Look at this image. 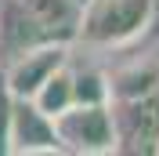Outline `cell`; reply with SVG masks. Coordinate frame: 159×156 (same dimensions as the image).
I'll return each instance as SVG.
<instances>
[{
	"instance_id": "obj_10",
	"label": "cell",
	"mask_w": 159,
	"mask_h": 156,
	"mask_svg": "<svg viewBox=\"0 0 159 156\" xmlns=\"http://www.w3.org/2000/svg\"><path fill=\"white\" fill-rule=\"evenodd\" d=\"M11 105H15V95H11L7 80H4V69H0V156L7 153V127H11Z\"/></svg>"
},
{
	"instance_id": "obj_5",
	"label": "cell",
	"mask_w": 159,
	"mask_h": 156,
	"mask_svg": "<svg viewBox=\"0 0 159 156\" xmlns=\"http://www.w3.org/2000/svg\"><path fill=\"white\" fill-rule=\"evenodd\" d=\"M54 124L47 113H40L29 98H15L11 105V127H7V153H58Z\"/></svg>"
},
{
	"instance_id": "obj_6",
	"label": "cell",
	"mask_w": 159,
	"mask_h": 156,
	"mask_svg": "<svg viewBox=\"0 0 159 156\" xmlns=\"http://www.w3.org/2000/svg\"><path fill=\"white\" fill-rule=\"evenodd\" d=\"M22 11L54 40H72L80 29V0H18Z\"/></svg>"
},
{
	"instance_id": "obj_1",
	"label": "cell",
	"mask_w": 159,
	"mask_h": 156,
	"mask_svg": "<svg viewBox=\"0 0 159 156\" xmlns=\"http://www.w3.org/2000/svg\"><path fill=\"white\" fill-rule=\"evenodd\" d=\"M51 124H54L58 145L69 153H116V127H112L109 102H98V105L72 102L61 113H54Z\"/></svg>"
},
{
	"instance_id": "obj_4",
	"label": "cell",
	"mask_w": 159,
	"mask_h": 156,
	"mask_svg": "<svg viewBox=\"0 0 159 156\" xmlns=\"http://www.w3.org/2000/svg\"><path fill=\"white\" fill-rule=\"evenodd\" d=\"M69 58V40H47V44H36V47L18 51L11 66L4 69V80L15 98H33V91L43 84V80L54 73L58 66H65Z\"/></svg>"
},
{
	"instance_id": "obj_8",
	"label": "cell",
	"mask_w": 159,
	"mask_h": 156,
	"mask_svg": "<svg viewBox=\"0 0 159 156\" xmlns=\"http://www.w3.org/2000/svg\"><path fill=\"white\" fill-rule=\"evenodd\" d=\"M156 84H159V69L156 66L127 69V73H119L116 80H109V98H138V95L156 91Z\"/></svg>"
},
{
	"instance_id": "obj_2",
	"label": "cell",
	"mask_w": 159,
	"mask_h": 156,
	"mask_svg": "<svg viewBox=\"0 0 159 156\" xmlns=\"http://www.w3.org/2000/svg\"><path fill=\"white\" fill-rule=\"evenodd\" d=\"M152 22V0H90L80 7V29L94 44H127Z\"/></svg>"
},
{
	"instance_id": "obj_11",
	"label": "cell",
	"mask_w": 159,
	"mask_h": 156,
	"mask_svg": "<svg viewBox=\"0 0 159 156\" xmlns=\"http://www.w3.org/2000/svg\"><path fill=\"white\" fill-rule=\"evenodd\" d=\"M156 153H159V142H156Z\"/></svg>"
},
{
	"instance_id": "obj_7",
	"label": "cell",
	"mask_w": 159,
	"mask_h": 156,
	"mask_svg": "<svg viewBox=\"0 0 159 156\" xmlns=\"http://www.w3.org/2000/svg\"><path fill=\"white\" fill-rule=\"evenodd\" d=\"M29 102L40 109V113H47V116H54V113H61L65 105H72V69L58 66L36 91H33Z\"/></svg>"
},
{
	"instance_id": "obj_9",
	"label": "cell",
	"mask_w": 159,
	"mask_h": 156,
	"mask_svg": "<svg viewBox=\"0 0 159 156\" xmlns=\"http://www.w3.org/2000/svg\"><path fill=\"white\" fill-rule=\"evenodd\" d=\"M72 102H83V105L109 102V80L101 76V73H94V69L72 73Z\"/></svg>"
},
{
	"instance_id": "obj_3",
	"label": "cell",
	"mask_w": 159,
	"mask_h": 156,
	"mask_svg": "<svg viewBox=\"0 0 159 156\" xmlns=\"http://www.w3.org/2000/svg\"><path fill=\"white\" fill-rule=\"evenodd\" d=\"M112 127H116V149L123 153H156L159 142V91L138 98H109Z\"/></svg>"
}]
</instances>
